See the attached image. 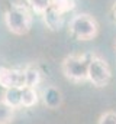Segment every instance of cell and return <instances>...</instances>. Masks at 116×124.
I'll return each mask as SVG.
<instances>
[{"label": "cell", "instance_id": "cell-1", "mask_svg": "<svg viewBox=\"0 0 116 124\" xmlns=\"http://www.w3.org/2000/svg\"><path fill=\"white\" fill-rule=\"evenodd\" d=\"M32 12L25 4H12L4 12V25L7 31L13 35H26L32 28Z\"/></svg>", "mask_w": 116, "mask_h": 124}, {"label": "cell", "instance_id": "cell-2", "mask_svg": "<svg viewBox=\"0 0 116 124\" xmlns=\"http://www.w3.org/2000/svg\"><path fill=\"white\" fill-rule=\"evenodd\" d=\"M68 31L78 40H91L99 33V23L91 15L78 13L70 20Z\"/></svg>", "mask_w": 116, "mask_h": 124}, {"label": "cell", "instance_id": "cell-3", "mask_svg": "<svg viewBox=\"0 0 116 124\" xmlns=\"http://www.w3.org/2000/svg\"><path fill=\"white\" fill-rule=\"evenodd\" d=\"M61 71L64 77L71 82H84L87 81V71H88V59L86 55L71 54L64 58L61 63Z\"/></svg>", "mask_w": 116, "mask_h": 124}, {"label": "cell", "instance_id": "cell-4", "mask_svg": "<svg viewBox=\"0 0 116 124\" xmlns=\"http://www.w3.org/2000/svg\"><path fill=\"white\" fill-rule=\"evenodd\" d=\"M112 78V69L106 59L99 55H93L88 59V71H87V81H90L94 87L103 88L109 84Z\"/></svg>", "mask_w": 116, "mask_h": 124}, {"label": "cell", "instance_id": "cell-5", "mask_svg": "<svg viewBox=\"0 0 116 124\" xmlns=\"http://www.w3.org/2000/svg\"><path fill=\"white\" fill-rule=\"evenodd\" d=\"M0 87L7 88H23L25 87V74L23 69H15L7 66H0Z\"/></svg>", "mask_w": 116, "mask_h": 124}, {"label": "cell", "instance_id": "cell-6", "mask_svg": "<svg viewBox=\"0 0 116 124\" xmlns=\"http://www.w3.org/2000/svg\"><path fill=\"white\" fill-rule=\"evenodd\" d=\"M42 19H44V23L45 26L49 29V31H59L62 28V23H64V15H61L58 10H55L52 6H49L44 15H41Z\"/></svg>", "mask_w": 116, "mask_h": 124}, {"label": "cell", "instance_id": "cell-7", "mask_svg": "<svg viewBox=\"0 0 116 124\" xmlns=\"http://www.w3.org/2000/svg\"><path fill=\"white\" fill-rule=\"evenodd\" d=\"M6 104H9L10 107L20 108L22 107V88L13 87V88H7L3 93V98H1Z\"/></svg>", "mask_w": 116, "mask_h": 124}, {"label": "cell", "instance_id": "cell-8", "mask_svg": "<svg viewBox=\"0 0 116 124\" xmlns=\"http://www.w3.org/2000/svg\"><path fill=\"white\" fill-rule=\"evenodd\" d=\"M38 104V93L32 87H23L22 88V107L30 108Z\"/></svg>", "mask_w": 116, "mask_h": 124}, {"label": "cell", "instance_id": "cell-9", "mask_svg": "<svg viewBox=\"0 0 116 124\" xmlns=\"http://www.w3.org/2000/svg\"><path fill=\"white\" fill-rule=\"evenodd\" d=\"M25 74V87H32L35 88L41 82V72L35 66H28L23 69Z\"/></svg>", "mask_w": 116, "mask_h": 124}, {"label": "cell", "instance_id": "cell-10", "mask_svg": "<svg viewBox=\"0 0 116 124\" xmlns=\"http://www.w3.org/2000/svg\"><path fill=\"white\" fill-rule=\"evenodd\" d=\"M44 100H45V104L49 108H57L58 105L61 104V94H59V91L57 88L49 87L44 93Z\"/></svg>", "mask_w": 116, "mask_h": 124}, {"label": "cell", "instance_id": "cell-11", "mask_svg": "<svg viewBox=\"0 0 116 124\" xmlns=\"http://www.w3.org/2000/svg\"><path fill=\"white\" fill-rule=\"evenodd\" d=\"M15 120V108L0 100V124H12Z\"/></svg>", "mask_w": 116, "mask_h": 124}, {"label": "cell", "instance_id": "cell-12", "mask_svg": "<svg viewBox=\"0 0 116 124\" xmlns=\"http://www.w3.org/2000/svg\"><path fill=\"white\" fill-rule=\"evenodd\" d=\"M51 6L61 15H65L76 7V0H51Z\"/></svg>", "mask_w": 116, "mask_h": 124}, {"label": "cell", "instance_id": "cell-13", "mask_svg": "<svg viewBox=\"0 0 116 124\" xmlns=\"http://www.w3.org/2000/svg\"><path fill=\"white\" fill-rule=\"evenodd\" d=\"M26 3L38 15H44V12L51 6V0H26Z\"/></svg>", "mask_w": 116, "mask_h": 124}, {"label": "cell", "instance_id": "cell-14", "mask_svg": "<svg viewBox=\"0 0 116 124\" xmlns=\"http://www.w3.org/2000/svg\"><path fill=\"white\" fill-rule=\"evenodd\" d=\"M97 124H116V113L115 111H105L99 117Z\"/></svg>", "mask_w": 116, "mask_h": 124}, {"label": "cell", "instance_id": "cell-15", "mask_svg": "<svg viewBox=\"0 0 116 124\" xmlns=\"http://www.w3.org/2000/svg\"><path fill=\"white\" fill-rule=\"evenodd\" d=\"M113 16H115V19H116V6H115V9H113Z\"/></svg>", "mask_w": 116, "mask_h": 124}, {"label": "cell", "instance_id": "cell-16", "mask_svg": "<svg viewBox=\"0 0 116 124\" xmlns=\"http://www.w3.org/2000/svg\"><path fill=\"white\" fill-rule=\"evenodd\" d=\"M115 48H116V43H115Z\"/></svg>", "mask_w": 116, "mask_h": 124}]
</instances>
